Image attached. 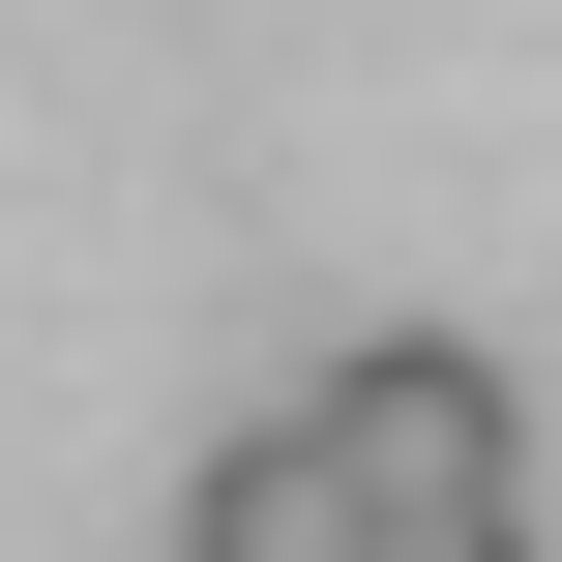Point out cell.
I'll use <instances>...</instances> for the list:
<instances>
[{"label":"cell","mask_w":562,"mask_h":562,"mask_svg":"<svg viewBox=\"0 0 562 562\" xmlns=\"http://www.w3.org/2000/svg\"><path fill=\"white\" fill-rule=\"evenodd\" d=\"M296 415L356 445V504H385V533H533V385H504L474 326H356Z\"/></svg>","instance_id":"cell-1"},{"label":"cell","mask_w":562,"mask_h":562,"mask_svg":"<svg viewBox=\"0 0 562 562\" xmlns=\"http://www.w3.org/2000/svg\"><path fill=\"white\" fill-rule=\"evenodd\" d=\"M178 533H207V562H385V504H356V445L267 385V415L207 445V504H178Z\"/></svg>","instance_id":"cell-2"},{"label":"cell","mask_w":562,"mask_h":562,"mask_svg":"<svg viewBox=\"0 0 562 562\" xmlns=\"http://www.w3.org/2000/svg\"><path fill=\"white\" fill-rule=\"evenodd\" d=\"M385 562H533V533H385Z\"/></svg>","instance_id":"cell-3"}]
</instances>
